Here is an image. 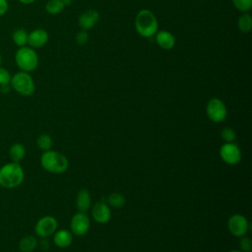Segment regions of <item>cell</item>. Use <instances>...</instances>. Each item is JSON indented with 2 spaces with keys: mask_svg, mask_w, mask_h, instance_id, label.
I'll list each match as a JSON object with an SVG mask.
<instances>
[{
  "mask_svg": "<svg viewBox=\"0 0 252 252\" xmlns=\"http://www.w3.org/2000/svg\"><path fill=\"white\" fill-rule=\"evenodd\" d=\"M135 30L139 35L145 38L154 36L158 31V21L156 15L149 9H141L134 21Z\"/></svg>",
  "mask_w": 252,
  "mask_h": 252,
  "instance_id": "obj_1",
  "label": "cell"
},
{
  "mask_svg": "<svg viewBox=\"0 0 252 252\" xmlns=\"http://www.w3.org/2000/svg\"><path fill=\"white\" fill-rule=\"evenodd\" d=\"M25 178V172L19 162H8L0 167V186L6 189L19 187Z\"/></svg>",
  "mask_w": 252,
  "mask_h": 252,
  "instance_id": "obj_2",
  "label": "cell"
},
{
  "mask_svg": "<svg viewBox=\"0 0 252 252\" xmlns=\"http://www.w3.org/2000/svg\"><path fill=\"white\" fill-rule=\"evenodd\" d=\"M40 165L44 170L50 173L59 174L67 170L69 161L63 154L57 151L48 150L42 153L40 157Z\"/></svg>",
  "mask_w": 252,
  "mask_h": 252,
  "instance_id": "obj_3",
  "label": "cell"
},
{
  "mask_svg": "<svg viewBox=\"0 0 252 252\" xmlns=\"http://www.w3.org/2000/svg\"><path fill=\"white\" fill-rule=\"evenodd\" d=\"M15 62L20 71L32 73L38 66V55L35 49L25 45L19 47L15 53Z\"/></svg>",
  "mask_w": 252,
  "mask_h": 252,
  "instance_id": "obj_4",
  "label": "cell"
},
{
  "mask_svg": "<svg viewBox=\"0 0 252 252\" xmlns=\"http://www.w3.org/2000/svg\"><path fill=\"white\" fill-rule=\"evenodd\" d=\"M10 87L23 96H31L35 91V83L31 73L19 71L11 77Z\"/></svg>",
  "mask_w": 252,
  "mask_h": 252,
  "instance_id": "obj_5",
  "label": "cell"
},
{
  "mask_svg": "<svg viewBox=\"0 0 252 252\" xmlns=\"http://www.w3.org/2000/svg\"><path fill=\"white\" fill-rule=\"evenodd\" d=\"M208 118L215 123L222 122L227 116V109L224 102L219 97H212L206 105Z\"/></svg>",
  "mask_w": 252,
  "mask_h": 252,
  "instance_id": "obj_6",
  "label": "cell"
},
{
  "mask_svg": "<svg viewBox=\"0 0 252 252\" xmlns=\"http://www.w3.org/2000/svg\"><path fill=\"white\" fill-rule=\"evenodd\" d=\"M58 222L52 216L41 217L34 225V232L40 238H46L57 230Z\"/></svg>",
  "mask_w": 252,
  "mask_h": 252,
  "instance_id": "obj_7",
  "label": "cell"
},
{
  "mask_svg": "<svg viewBox=\"0 0 252 252\" xmlns=\"http://www.w3.org/2000/svg\"><path fill=\"white\" fill-rule=\"evenodd\" d=\"M227 228L233 236L241 237L247 233L249 229V222L243 215L234 214L230 216L227 220Z\"/></svg>",
  "mask_w": 252,
  "mask_h": 252,
  "instance_id": "obj_8",
  "label": "cell"
},
{
  "mask_svg": "<svg viewBox=\"0 0 252 252\" xmlns=\"http://www.w3.org/2000/svg\"><path fill=\"white\" fill-rule=\"evenodd\" d=\"M220 158L227 164L234 165L241 160V151L239 147L232 143H224L220 149Z\"/></svg>",
  "mask_w": 252,
  "mask_h": 252,
  "instance_id": "obj_9",
  "label": "cell"
},
{
  "mask_svg": "<svg viewBox=\"0 0 252 252\" xmlns=\"http://www.w3.org/2000/svg\"><path fill=\"white\" fill-rule=\"evenodd\" d=\"M91 226V221L86 213L78 212L75 214L70 221L71 232L77 236L85 235Z\"/></svg>",
  "mask_w": 252,
  "mask_h": 252,
  "instance_id": "obj_10",
  "label": "cell"
},
{
  "mask_svg": "<svg viewBox=\"0 0 252 252\" xmlns=\"http://www.w3.org/2000/svg\"><path fill=\"white\" fill-rule=\"evenodd\" d=\"M48 38V32L44 29H35L29 32L27 45L33 49H38L47 43Z\"/></svg>",
  "mask_w": 252,
  "mask_h": 252,
  "instance_id": "obj_11",
  "label": "cell"
},
{
  "mask_svg": "<svg viewBox=\"0 0 252 252\" xmlns=\"http://www.w3.org/2000/svg\"><path fill=\"white\" fill-rule=\"evenodd\" d=\"M92 217L97 223H106L111 218L110 207L105 202H96L92 208Z\"/></svg>",
  "mask_w": 252,
  "mask_h": 252,
  "instance_id": "obj_12",
  "label": "cell"
},
{
  "mask_svg": "<svg viewBox=\"0 0 252 252\" xmlns=\"http://www.w3.org/2000/svg\"><path fill=\"white\" fill-rule=\"evenodd\" d=\"M99 20V13L94 9H89L83 12L78 19V24L83 31L93 29Z\"/></svg>",
  "mask_w": 252,
  "mask_h": 252,
  "instance_id": "obj_13",
  "label": "cell"
},
{
  "mask_svg": "<svg viewBox=\"0 0 252 252\" xmlns=\"http://www.w3.org/2000/svg\"><path fill=\"white\" fill-rule=\"evenodd\" d=\"M154 36L156 38V42L158 43V45L163 50H170L175 46V36L169 31H158Z\"/></svg>",
  "mask_w": 252,
  "mask_h": 252,
  "instance_id": "obj_14",
  "label": "cell"
},
{
  "mask_svg": "<svg viewBox=\"0 0 252 252\" xmlns=\"http://www.w3.org/2000/svg\"><path fill=\"white\" fill-rule=\"evenodd\" d=\"M73 234L68 229H59L53 233V242L58 248H66L72 244Z\"/></svg>",
  "mask_w": 252,
  "mask_h": 252,
  "instance_id": "obj_15",
  "label": "cell"
},
{
  "mask_svg": "<svg viewBox=\"0 0 252 252\" xmlns=\"http://www.w3.org/2000/svg\"><path fill=\"white\" fill-rule=\"evenodd\" d=\"M92 204V198L89 190L87 189H81L76 198V207L79 212L86 213L90 208Z\"/></svg>",
  "mask_w": 252,
  "mask_h": 252,
  "instance_id": "obj_16",
  "label": "cell"
},
{
  "mask_svg": "<svg viewBox=\"0 0 252 252\" xmlns=\"http://www.w3.org/2000/svg\"><path fill=\"white\" fill-rule=\"evenodd\" d=\"M9 158L14 162H19L26 156V148L21 143H14L9 148Z\"/></svg>",
  "mask_w": 252,
  "mask_h": 252,
  "instance_id": "obj_17",
  "label": "cell"
},
{
  "mask_svg": "<svg viewBox=\"0 0 252 252\" xmlns=\"http://www.w3.org/2000/svg\"><path fill=\"white\" fill-rule=\"evenodd\" d=\"M37 239L33 235H27L20 239L19 249L22 252H32L37 247Z\"/></svg>",
  "mask_w": 252,
  "mask_h": 252,
  "instance_id": "obj_18",
  "label": "cell"
},
{
  "mask_svg": "<svg viewBox=\"0 0 252 252\" xmlns=\"http://www.w3.org/2000/svg\"><path fill=\"white\" fill-rule=\"evenodd\" d=\"M237 28L242 33H249L252 29V16L249 12L242 13L237 19Z\"/></svg>",
  "mask_w": 252,
  "mask_h": 252,
  "instance_id": "obj_19",
  "label": "cell"
},
{
  "mask_svg": "<svg viewBox=\"0 0 252 252\" xmlns=\"http://www.w3.org/2000/svg\"><path fill=\"white\" fill-rule=\"evenodd\" d=\"M28 34L29 32L25 29H16L12 33V40L18 47L25 46L28 44Z\"/></svg>",
  "mask_w": 252,
  "mask_h": 252,
  "instance_id": "obj_20",
  "label": "cell"
},
{
  "mask_svg": "<svg viewBox=\"0 0 252 252\" xmlns=\"http://www.w3.org/2000/svg\"><path fill=\"white\" fill-rule=\"evenodd\" d=\"M66 7V4L63 0H48L45 4V11L49 15H58L60 14L64 8Z\"/></svg>",
  "mask_w": 252,
  "mask_h": 252,
  "instance_id": "obj_21",
  "label": "cell"
},
{
  "mask_svg": "<svg viewBox=\"0 0 252 252\" xmlns=\"http://www.w3.org/2000/svg\"><path fill=\"white\" fill-rule=\"evenodd\" d=\"M125 202H126L125 197L121 193L113 192L106 197V204L112 208H116V209L122 208L125 205Z\"/></svg>",
  "mask_w": 252,
  "mask_h": 252,
  "instance_id": "obj_22",
  "label": "cell"
},
{
  "mask_svg": "<svg viewBox=\"0 0 252 252\" xmlns=\"http://www.w3.org/2000/svg\"><path fill=\"white\" fill-rule=\"evenodd\" d=\"M52 145H53L52 138L48 134H41L36 139V146L38 147V149H40L43 152L51 150Z\"/></svg>",
  "mask_w": 252,
  "mask_h": 252,
  "instance_id": "obj_23",
  "label": "cell"
},
{
  "mask_svg": "<svg viewBox=\"0 0 252 252\" xmlns=\"http://www.w3.org/2000/svg\"><path fill=\"white\" fill-rule=\"evenodd\" d=\"M231 3L241 13L249 12L252 8V0H231Z\"/></svg>",
  "mask_w": 252,
  "mask_h": 252,
  "instance_id": "obj_24",
  "label": "cell"
},
{
  "mask_svg": "<svg viewBox=\"0 0 252 252\" xmlns=\"http://www.w3.org/2000/svg\"><path fill=\"white\" fill-rule=\"evenodd\" d=\"M220 136L225 143H232L236 138V134L234 130L230 127H224L220 132Z\"/></svg>",
  "mask_w": 252,
  "mask_h": 252,
  "instance_id": "obj_25",
  "label": "cell"
},
{
  "mask_svg": "<svg viewBox=\"0 0 252 252\" xmlns=\"http://www.w3.org/2000/svg\"><path fill=\"white\" fill-rule=\"evenodd\" d=\"M11 77V73L6 68L0 67V87L10 86Z\"/></svg>",
  "mask_w": 252,
  "mask_h": 252,
  "instance_id": "obj_26",
  "label": "cell"
},
{
  "mask_svg": "<svg viewBox=\"0 0 252 252\" xmlns=\"http://www.w3.org/2000/svg\"><path fill=\"white\" fill-rule=\"evenodd\" d=\"M239 247L242 252H251L252 251V241L247 236H241L239 241Z\"/></svg>",
  "mask_w": 252,
  "mask_h": 252,
  "instance_id": "obj_27",
  "label": "cell"
},
{
  "mask_svg": "<svg viewBox=\"0 0 252 252\" xmlns=\"http://www.w3.org/2000/svg\"><path fill=\"white\" fill-rule=\"evenodd\" d=\"M89 40V33L87 31H80L76 33L75 35V41L79 45H84L88 42Z\"/></svg>",
  "mask_w": 252,
  "mask_h": 252,
  "instance_id": "obj_28",
  "label": "cell"
},
{
  "mask_svg": "<svg viewBox=\"0 0 252 252\" xmlns=\"http://www.w3.org/2000/svg\"><path fill=\"white\" fill-rule=\"evenodd\" d=\"M9 9V2L8 0H0V17L4 16Z\"/></svg>",
  "mask_w": 252,
  "mask_h": 252,
  "instance_id": "obj_29",
  "label": "cell"
},
{
  "mask_svg": "<svg viewBox=\"0 0 252 252\" xmlns=\"http://www.w3.org/2000/svg\"><path fill=\"white\" fill-rule=\"evenodd\" d=\"M40 247L43 249V250H47L49 248V242L48 240H46L45 238H42V240L40 241Z\"/></svg>",
  "mask_w": 252,
  "mask_h": 252,
  "instance_id": "obj_30",
  "label": "cell"
},
{
  "mask_svg": "<svg viewBox=\"0 0 252 252\" xmlns=\"http://www.w3.org/2000/svg\"><path fill=\"white\" fill-rule=\"evenodd\" d=\"M17 1L22 4H25V5H30V4L34 3L36 0H17Z\"/></svg>",
  "mask_w": 252,
  "mask_h": 252,
  "instance_id": "obj_31",
  "label": "cell"
},
{
  "mask_svg": "<svg viewBox=\"0 0 252 252\" xmlns=\"http://www.w3.org/2000/svg\"><path fill=\"white\" fill-rule=\"evenodd\" d=\"M63 1L65 2L66 6H68V5H70V4H71V1H72V0H63Z\"/></svg>",
  "mask_w": 252,
  "mask_h": 252,
  "instance_id": "obj_32",
  "label": "cell"
},
{
  "mask_svg": "<svg viewBox=\"0 0 252 252\" xmlns=\"http://www.w3.org/2000/svg\"><path fill=\"white\" fill-rule=\"evenodd\" d=\"M228 252H242V251L241 250H230Z\"/></svg>",
  "mask_w": 252,
  "mask_h": 252,
  "instance_id": "obj_33",
  "label": "cell"
},
{
  "mask_svg": "<svg viewBox=\"0 0 252 252\" xmlns=\"http://www.w3.org/2000/svg\"><path fill=\"white\" fill-rule=\"evenodd\" d=\"M1 63H2V56H1V53H0V67H1Z\"/></svg>",
  "mask_w": 252,
  "mask_h": 252,
  "instance_id": "obj_34",
  "label": "cell"
}]
</instances>
